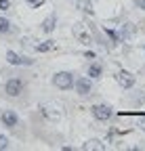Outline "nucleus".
<instances>
[{
    "instance_id": "obj_1",
    "label": "nucleus",
    "mask_w": 145,
    "mask_h": 151,
    "mask_svg": "<svg viewBox=\"0 0 145 151\" xmlns=\"http://www.w3.org/2000/svg\"><path fill=\"white\" fill-rule=\"evenodd\" d=\"M74 82H76V78H74L71 71H57L53 76V84H55L59 90H71L74 88Z\"/></svg>"
},
{
    "instance_id": "obj_2",
    "label": "nucleus",
    "mask_w": 145,
    "mask_h": 151,
    "mask_svg": "<svg viewBox=\"0 0 145 151\" xmlns=\"http://www.w3.org/2000/svg\"><path fill=\"white\" fill-rule=\"evenodd\" d=\"M90 113H93V118L99 120V122H107V120L114 118V109L110 105H103V103L93 105V107H90Z\"/></svg>"
},
{
    "instance_id": "obj_3",
    "label": "nucleus",
    "mask_w": 145,
    "mask_h": 151,
    "mask_svg": "<svg viewBox=\"0 0 145 151\" xmlns=\"http://www.w3.org/2000/svg\"><path fill=\"white\" fill-rule=\"evenodd\" d=\"M23 88H25V84H23V80H19V78H11V80H6L4 82V92L9 94V97H19V94L23 92Z\"/></svg>"
},
{
    "instance_id": "obj_4",
    "label": "nucleus",
    "mask_w": 145,
    "mask_h": 151,
    "mask_svg": "<svg viewBox=\"0 0 145 151\" xmlns=\"http://www.w3.org/2000/svg\"><path fill=\"white\" fill-rule=\"evenodd\" d=\"M74 88H76V92L80 97H88V94L93 92V80L80 76V78H76V82H74Z\"/></svg>"
},
{
    "instance_id": "obj_5",
    "label": "nucleus",
    "mask_w": 145,
    "mask_h": 151,
    "mask_svg": "<svg viewBox=\"0 0 145 151\" xmlns=\"http://www.w3.org/2000/svg\"><path fill=\"white\" fill-rule=\"evenodd\" d=\"M6 63L9 65H15V67H21V65H34V59L23 57V55H17L15 50H9L6 52Z\"/></svg>"
},
{
    "instance_id": "obj_6",
    "label": "nucleus",
    "mask_w": 145,
    "mask_h": 151,
    "mask_svg": "<svg viewBox=\"0 0 145 151\" xmlns=\"http://www.w3.org/2000/svg\"><path fill=\"white\" fill-rule=\"evenodd\" d=\"M116 82L124 88V90H128V88H133L135 86V82H137V78L131 73V71H126V69H122V71H118L116 73Z\"/></svg>"
},
{
    "instance_id": "obj_7",
    "label": "nucleus",
    "mask_w": 145,
    "mask_h": 151,
    "mask_svg": "<svg viewBox=\"0 0 145 151\" xmlns=\"http://www.w3.org/2000/svg\"><path fill=\"white\" fill-rule=\"evenodd\" d=\"M74 36L78 38V42H80V44H86V46H88L90 42H93V36H90V32L86 29L84 23H78V25L74 27Z\"/></svg>"
},
{
    "instance_id": "obj_8",
    "label": "nucleus",
    "mask_w": 145,
    "mask_h": 151,
    "mask_svg": "<svg viewBox=\"0 0 145 151\" xmlns=\"http://www.w3.org/2000/svg\"><path fill=\"white\" fill-rule=\"evenodd\" d=\"M40 113H42L48 122H57V120L61 118V111H59V107H55V105H40Z\"/></svg>"
},
{
    "instance_id": "obj_9",
    "label": "nucleus",
    "mask_w": 145,
    "mask_h": 151,
    "mask_svg": "<svg viewBox=\"0 0 145 151\" xmlns=\"http://www.w3.org/2000/svg\"><path fill=\"white\" fill-rule=\"evenodd\" d=\"M0 120H2V124H4L6 128H17V126H19V116H17L15 111H11V109L2 111Z\"/></svg>"
},
{
    "instance_id": "obj_10",
    "label": "nucleus",
    "mask_w": 145,
    "mask_h": 151,
    "mask_svg": "<svg viewBox=\"0 0 145 151\" xmlns=\"http://www.w3.org/2000/svg\"><path fill=\"white\" fill-rule=\"evenodd\" d=\"M55 27H57V15H55V13H50V15L44 19V21H42V27H40V29H42L44 34H50Z\"/></svg>"
},
{
    "instance_id": "obj_11",
    "label": "nucleus",
    "mask_w": 145,
    "mask_h": 151,
    "mask_svg": "<svg viewBox=\"0 0 145 151\" xmlns=\"http://www.w3.org/2000/svg\"><path fill=\"white\" fill-rule=\"evenodd\" d=\"M88 76H90V80L101 78V76H103V65H101V63H97V61H93V63L88 65Z\"/></svg>"
},
{
    "instance_id": "obj_12",
    "label": "nucleus",
    "mask_w": 145,
    "mask_h": 151,
    "mask_svg": "<svg viewBox=\"0 0 145 151\" xmlns=\"http://www.w3.org/2000/svg\"><path fill=\"white\" fill-rule=\"evenodd\" d=\"M0 34H2V36L15 34V27H13V23L9 21L6 17H0Z\"/></svg>"
},
{
    "instance_id": "obj_13",
    "label": "nucleus",
    "mask_w": 145,
    "mask_h": 151,
    "mask_svg": "<svg viewBox=\"0 0 145 151\" xmlns=\"http://www.w3.org/2000/svg\"><path fill=\"white\" fill-rule=\"evenodd\" d=\"M34 48L38 50V52H48V50H55V48H57V42H55V40H46V42L36 44Z\"/></svg>"
},
{
    "instance_id": "obj_14",
    "label": "nucleus",
    "mask_w": 145,
    "mask_h": 151,
    "mask_svg": "<svg viewBox=\"0 0 145 151\" xmlns=\"http://www.w3.org/2000/svg\"><path fill=\"white\" fill-rule=\"evenodd\" d=\"M105 36L110 38V40H112L114 44L122 42V36H120V32H116V29H110V27H105Z\"/></svg>"
},
{
    "instance_id": "obj_15",
    "label": "nucleus",
    "mask_w": 145,
    "mask_h": 151,
    "mask_svg": "<svg viewBox=\"0 0 145 151\" xmlns=\"http://www.w3.org/2000/svg\"><path fill=\"white\" fill-rule=\"evenodd\" d=\"M84 149H105V145H103L101 141H97V139H93V141H88V143L84 145Z\"/></svg>"
},
{
    "instance_id": "obj_16",
    "label": "nucleus",
    "mask_w": 145,
    "mask_h": 151,
    "mask_svg": "<svg viewBox=\"0 0 145 151\" xmlns=\"http://www.w3.org/2000/svg\"><path fill=\"white\" fill-rule=\"evenodd\" d=\"M133 34V27H131V23H124L122 27H120V36H122V40H126V38H128Z\"/></svg>"
},
{
    "instance_id": "obj_17",
    "label": "nucleus",
    "mask_w": 145,
    "mask_h": 151,
    "mask_svg": "<svg viewBox=\"0 0 145 151\" xmlns=\"http://www.w3.org/2000/svg\"><path fill=\"white\" fill-rule=\"evenodd\" d=\"M9 147H11V141H9L4 134H0V151H6Z\"/></svg>"
},
{
    "instance_id": "obj_18",
    "label": "nucleus",
    "mask_w": 145,
    "mask_h": 151,
    "mask_svg": "<svg viewBox=\"0 0 145 151\" xmlns=\"http://www.w3.org/2000/svg\"><path fill=\"white\" fill-rule=\"evenodd\" d=\"M80 9H82L84 13H93V9H90V0H82V2H80Z\"/></svg>"
},
{
    "instance_id": "obj_19",
    "label": "nucleus",
    "mask_w": 145,
    "mask_h": 151,
    "mask_svg": "<svg viewBox=\"0 0 145 151\" xmlns=\"http://www.w3.org/2000/svg\"><path fill=\"white\" fill-rule=\"evenodd\" d=\"M11 9V0H0V11H9Z\"/></svg>"
},
{
    "instance_id": "obj_20",
    "label": "nucleus",
    "mask_w": 145,
    "mask_h": 151,
    "mask_svg": "<svg viewBox=\"0 0 145 151\" xmlns=\"http://www.w3.org/2000/svg\"><path fill=\"white\" fill-rule=\"evenodd\" d=\"M27 4H30V6H42L44 0H27Z\"/></svg>"
},
{
    "instance_id": "obj_21",
    "label": "nucleus",
    "mask_w": 145,
    "mask_h": 151,
    "mask_svg": "<svg viewBox=\"0 0 145 151\" xmlns=\"http://www.w3.org/2000/svg\"><path fill=\"white\" fill-rule=\"evenodd\" d=\"M84 57H86V59H97V52H95V50H86Z\"/></svg>"
},
{
    "instance_id": "obj_22",
    "label": "nucleus",
    "mask_w": 145,
    "mask_h": 151,
    "mask_svg": "<svg viewBox=\"0 0 145 151\" xmlns=\"http://www.w3.org/2000/svg\"><path fill=\"white\" fill-rule=\"evenodd\" d=\"M135 6L141 9V11H145V0H135Z\"/></svg>"
},
{
    "instance_id": "obj_23",
    "label": "nucleus",
    "mask_w": 145,
    "mask_h": 151,
    "mask_svg": "<svg viewBox=\"0 0 145 151\" xmlns=\"http://www.w3.org/2000/svg\"><path fill=\"white\" fill-rule=\"evenodd\" d=\"M139 126H141V128L145 130V118H139Z\"/></svg>"
}]
</instances>
